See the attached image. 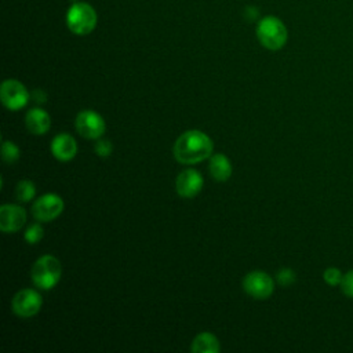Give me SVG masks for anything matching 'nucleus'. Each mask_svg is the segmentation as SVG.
<instances>
[{
	"mask_svg": "<svg viewBox=\"0 0 353 353\" xmlns=\"http://www.w3.org/2000/svg\"><path fill=\"white\" fill-rule=\"evenodd\" d=\"M0 99L3 105L10 110H19L26 106L29 101V92L26 87L14 79H8L3 81L0 88Z\"/></svg>",
	"mask_w": 353,
	"mask_h": 353,
	"instance_id": "obj_5",
	"label": "nucleus"
},
{
	"mask_svg": "<svg viewBox=\"0 0 353 353\" xmlns=\"http://www.w3.org/2000/svg\"><path fill=\"white\" fill-rule=\"evenodd\" d=\"M212 149V141L207 134L199 130H189L175 141L172 153L176 161L182 164H194L208 159Z\"/></svg>",
	"mask_w": 353,
	"mask_h": 353,
	"instance_id": "obj_1",
	"label": "nucleus"
},
{
	"mask_svg": "<svg viewBox=\"0 0 353 353\" xmlns=\"http://www.w3.org/2000/svg\"><path fill=\"white\" fill-rule=\"evenodd\" d=\"M32 97H33V99H34L37 103H44V102L47 101V95H46V92L41 91V90H34V91L32 92Z\"/></svg>",
	"mask_w": 353,
	"mask_h": 353,
	"instance_id": "obj_23",
	"label": "nucleus"
},
{
	"mask_svg": "<svg viewBox=\"0 0 353 353\" xmlns=\"http://www.w3.org/2000/svg\"><path fill=\"white\" fill-rule=\"evenodd\" d=\"M43 234H44V230L43 228L39 225V223H33L30 225L26 232H25V240L29 243V244H36L39 243L41 239H43Z\"/></svg>",
	"mask_w": 353,
	"mask_h": 353,
	"instance_id": "obj_18",
	"label": "nucleus"
},
{
	"mask_svg": "<svg viewBox=\"0 0 353 353\" xmlns=\"http://www.w3.org/2000/svg\"><path fill=\"white\" fill-rule=\"evenodd\" d=\"M203 185H204V181L201 174L197 170L188 168L176 176L175 190L181 197L192 199L200 193Z\"/></svg>",
	"mask_w": 353,
	"mask_h": 353,
	"instance_id": "obj_10",
	"label": "nucleus"
},
{
	"mask_svg": "<svg viewBox=\"0 0 353 353\" xmlns=\"http://www.w3.org/2000/svg\"><path fill=\"white\" fill-rule=\"evenodd\" d=\"M25 124L28 130L34 135L46 134L51 127V119L48 113L40 108H33L28 110L25 117Z\"/></svg>",
	"mask_w": 353,
	"mask_h": 353,
	"instance_id": "obj_13",
	"label": "nucleus"
},
{
	"mask_svg": "<svg viewBox=\"0 0 353 353\" xmlns=\"http://www.w3.org/2000/svg\"><path fill=\"white\" fill-rule=\"evenodd\" d=\"M256 36L259 43L270 50L277 51L284 47L288 39V30L281 19L274 15H268L258 22Z\"/></svg>",
	"mask_w": 353,
	"mask_h": 353,
	"instance_id": "obj_2",
	"label": "nucleus"
},
{
	"mask_svg": "<svg viewBox=\"0 0 353 353\" xmlns=\"http://www.w3.org/2000/svg\"><path fill=\"white\" fill-rule=\"evenodd\" d=\"M36 194V186L33 182L28 181V179H23V181H19L17 183V188H15V196L19 201H30Z\"/></svg>",
	"mask_w": 353,
	"mask_h": 353,
	"instance_id": "obj_16",
	"label": "nucleus"
},
{
	"mask_svg": "<svg viewBox=\"0 0 353 353\" xmlns=\"http://www.w3.org/2000/svg\"><path fill=\"white\" fill-rule=\"evenodd\" d=\"M221 349L219 341L215 335L210 332H201L196 335L192 342V352L193 353H218Z\"/></svg>",
	"mask_w": 353,
	"mask_h": 353,
	"instance_id": "obj_15",
	"label": "nucleus"
},
{
	"mask_svg": "<svg viewBox=\"0 0 353 353\" xmlns=\"http://www.w3.org/2000/svg\"><path fill=\"white\" fill-rule=\"evenodd\" d=\"M210 172L215 181H228L232 175V164L229 159L222 153L212 154L210 159Z\"/></svg>",
	"mask_w": 353,
	"mask_h": 353,
	"instance_id": "obj_14",
	"label": "nucleus"
},
{
	"mask_svg": "<svg viewBox=\"0 0 353 353\" xmlns=\"http://www.w3.org/2000/svg\"><path fill=\"white\" fill-rule=\"evenodd\" d=\"M341 288L345 295L353 298V269L349 270L346 274H343L341 281Z\"/></svg>",
	"mask_w": 353,
	"mask_h": 353,
	"instance_id": "obj_21",
	"label": "nucleus"
},
{
	"mask_svg": "<svg viewBox=\"0 0 353 353\" xmlns=\"http://www.w3.org/2000/svg\"><path fill=\"white\" fill-rule=\"evenodd\" d=\"M61 273V262L52 255H43L32 268V281L41 290H51L58 284Z\"/></svg>",
	"mask_w": 353,
	"mask_h": 353,
	"instance_id": "obj_4",
	"label": "nucleus"
},
{
	"mask_svg": "<svg viewBox=\"0 0 353 353\" xmlns=\"http://www.w3.org/2000/svg\"><path fill=\"white\" fill-rule=\"evenodd\" d=\"M41 305L43 299L37 291L32 288H23L14 295L11 307L12 312L19 317H32L39 313Z\"/></svg>",
	"mask_w": 353,
	"mask_h": 353,
	"instance_id": "obj_9",
	"label": "nucleus"
},
{
	"mask_svg": "<svg viewBox=\"0 0 353 353\" xmlns=\"http://www.w3.org/2000/svg\"><path fill=\"white\" fill-rule=\"evenodd\" d=\"M94 150L99 157H108V156H110V153L113 150V146H112V142H109L106 139H99L94 145Z\"/></svg>",
	"mask_w": 353,
	"mask_h": 353,
	"instance_id": "obj_20",
	"label": "nucleus"
},
{
	"mask_svg": "<svg viewBox=\"0 0 353 353\" xmlns=\"http://www.w3.org/2000/svg\"><path fill=\"white\" fill-rule=\"evenodd\" d=\"M243 288L245 292L255 299H266L274 290L273 279L261 270L250 272L243 280Z\"/></svg>",
	"mask_w": 353,
	"mask_h": 353,
	"instance_id": "obj_7",
	"label": "nucleus"
},
{
	"mask_svg": "<svg viewBox=\"0 0 353 353\" xmlns=\"http://www.w3.org/2000/svg\"><path fill=\"white\" fill-rule=\"evenodd\" d=\"M77 132L87 139H98L105 132L103 117L94 110H81L74 120Z\"/></svg>",
	"mask_w": 353,
	"mask_h": 353,
	"instance_id": "obj_8",
	"label": "nucleus"
},
{
	"mask_svg": "<svg viewBox=\"0 0 353 353\" xmlns=\"http://www.w3.org/2000/svg\"><path fill=\"white\" fill-rule=\"evenodd\" d=\"M63 211V200L55 193L40 196L32 205V214L39 222H51Z\"/></svg>",
	"mask_w": 353,
	"mask_h": 353,
	"instance_id": "obj_6",
	"label": "nucleus"
},
{
	"mask_svg": "<svg viewBox=\"0 0 353 353\" xmlns=\"http://www.w3.org/2000/svg\"><path fill=\"white\" fill-rule=\"evenodd\" d=\"M51 153L61 161H69L77 154V143L69 134H58L51 141Z\"/></svg>",
	"mask_w": 353,
	"mask_h": 353,
	"instance_id": "obj_12",
	"label": "nucleus"
},
{
	"mask_svg": "<svg viewBox=\"0 0 353 353\" xmlns=\"http://www.w3.org/2000/svg\"><path fill=\"white\" fill-rule=\"evenodd\" d=\"M323 277H324L325 283H328L330 285H336V284H341L343 274L336 268H328V269H325Z\"/></svg>",
	"mask_w": 353,
	"mask_h": 353,
	"instance_id": "obj_19",
	"label": "nucleus"
},
{
	"mask_svg": "<svg viewBox=\"0 0 353 353\" xmlns=\"http://www.w3.org/2000/svg\"><path fill=\"white\" fill-rule=\"evenodd\" d=\"M277 281L281 285H290L295 281V273L291 269L284 268L277 273Z\"/></svg>",
	"mask_w": 353,
	"mask_h": 353,
	"instance_id": "obj_22",
	"label": "nucleus"
},
{
	"mask_svg": "<svg viewBox=\"0 0 353 353\" xmlns=\"http://www.w3.org/2000/svg\"><path fill=\"white\" fill-rule=\"evenodd\" d=\"M98 22V17L92 6L88 3H74L66 14V25L68 29L77 34L85 36L91 33Z\"/></svg>",
	"mask_w": 353,
	"mask_h": 353,
	"instance_id": "obj_3",
	"label": "nucleus"
},
{
	"mask_svg": "<svg viewBox=\"0 0 353 353\" xmlns=\"http://www.w3.org/2000/svg\"><path fill=\"white\" fill-rule=\"evenodd\" d=\"M19 148L11 141H3L1 143V157L7 164H12L19 159Z\"/></svg>",
	"mask_w": 353,
	"mask_h": 353,
	"instance_id": "obj_17",
	"label": "nucleus"
},
{
	"mask_svg": "<svg viewBox=\"0 0 353 353\" xmlns=\"http://www.w3.org/2000/svg\"><path fill=\"white\" fill-rule=\"evenodd\" d=\"M26 221V212L17 204H3L0 207V229L4 233L18 232Z\"/></svg>",
	"mask_w": 353,
	"mask_h": 353,
	"instance_id": "obj_11",
	"label": "nucleus"
}]
</instances>
